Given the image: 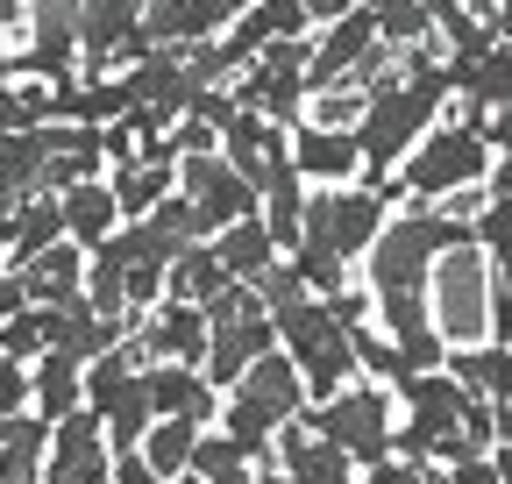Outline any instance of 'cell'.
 <instances>
[{
	"instance_id": "ee69618b",
	"label": "cell",
	"mask_w": 512,
	"mask_h": 484,
	"mask_svg": "<svg viewBox=\"0 0 512 484\" xmlns=\"http://www.w3.org/2000/svg\"><path fill=\"white\" fill-rule=\"evenodd\" d=\"M256 484H292V477H285L278 463H256Z\"/></svg>"
},
{
	"instance_id": "d6986e66",
	"label": "cell",
	"mask_w": 512,
	"mask_h": 484,
	"mask_svg": "<svg viewBox=\"0 0 512 484\" xmlns=\"http://www.w3.org/2000/svg\"><path fill=\"white\" fill-rule=\"evenodd\" d=\"M228 392H242L249 406H264V413H278V420H299L306 413V385H299V363L285 356V349H264L249 363V371L228 385Z\"/></svg>"
},
{
	"instance_id": "bcb514c9",
	"label": "cell",
	"mask_w": 512,
	"mask_h": 484,
	"mask_svg": "<svg viewBox=\"0 0 512 484\" xmlns=\"http://www.w3.org/2000/svg\"><path fill=\"white\" fill-rule=\"evenodd\" d=\"M221 8H228V15H242V8H249V0H221Z\"/></svg>"
},
{
	"instance_id": "5b68a950",
	"label": "cell",
	"mask_w": 512,
	"mask_h": 484,
	"mask_svg": "<svg viewBox=\"0 0 512 484\" xmlns=\"http://www.w3.org/2000/svg\"><path fill=\"white\" fill-rule=\"evenodd\" d=\"M384 178H356V186H313L306 193V228L299 242H320V250H335L342 264H363V250L377 242V228L392 221V193H377Z\"/></svg>"
},
{
	"instance_id": "603a6c76",
	"label": "cell",
	"mask_w": 512,
	"mask_h": 484,
	"mask_svg": "<svg viewBox=\"0 0 512 484\" xmlns=\"http://www.w3.org/2000/svg\"><path fill=\"white\" fill-rule=\"evenodd\" d=\"M448 378H456L470 399H505L512 406V349L505 342H477V349H448L441 363Z\"/></svg>"
},
{
	"instance_id": "4dcf8cb0",
	"label": "cell",
	"mask_w": 512,
	"mask_h": 484,
	"mask_svg": "<svg viewBox=\"0 0 512 484\" xmlns=\"http://www.w3.org/2000/svg\"><path fill=\"white\" fill-rule=\"evenodd\" d=\"M50 349V328H43V307H15L8 321H0V356H15V363H36Z\"/></svg>"
},
{
	"instance_id": "ffe728a7",
	"label": "cell",
	"mask_w": 512,
	"mask_h": 484,
	"mask_svg": "<svg viewBox=\"0 0 512 484\" xmlns=\"http://www.w3.org/2000/svg\"><path fill=\"white\" fill-rule=\"evenodd\" d=\"M392 399H399V420H413V428H456L463 406H470V392L448 371H420V378L392 385Z\"/></svg>"
},
{
	"instance_id": "7bdbcfd3",
	"label": "cell",
	"mask_w": 512,
	"mask_h": 484,
	"mask_svg": "<svg viewBox=\"0 0 512 484\" xmlns=\"http://www.w3.org/2000/svg\"><path fill=\"white\" fill-rule=\"evenodd\" d=\"M15 207H22V193H8V186H0V235H8V221H15Z\"/></svg>"
},
{
	"instance_id": "b9f144b4",
	"label": "cell",
	"mask_w": 512,
	"mask_h": 484,
	"mask_svg": "<svg viewBox=\"0 0 512 484\" xmlns=\"http://www.w3.org/2000/svg\"><path fill=\"white\" fill-rule=\"evenodd\" d=\"M207 484H256V463H235V470H221V477H207Z\"/></svg>"
},
{
	"instance_id": "1f68e13d",
	"label": "cell",
	"mask_w": 512,
	"mask_h": 484,
	"mask_svg": "<svg viewBox=\"0 0 512 484\" xmlns=\"http://www.w3.org/2000/svg\"><path fill=\"white\" fill-rule=\"evenodd\" d=\"M235 463H242V449H235L221 428H200V442H192V463H185V477H200V484H207V477H221V470H235Z\"/></svg>"
},
{
	"instance_id": "8992f818",
	"label": "cell",
	"mask_w": 512,
	"mask_h": 484,
	"mask_svg": "<svg viewBox=\"0 0 512 484\" xmlns=\"http://www.w3.org/2000/svg\"><path fill=\"white\" fill-rule=\"evenodd\" d=\"M299 420L320 442H335L356 470L384 463V456H392V435H399V413H392V392H384V385H342L328 399H313Z\"/></svg>"
},
{
	"instance_id": "2e32d148",
	"label": "cell",
	"mask_w": 512,
	"mask_h": 484,
	"mask_svg": "<svg viewBox=\"0 0 512 484\" xmlns=\"http://www.w3.org/2000/svg\"><path fill=\"white\" fill-rule=\"evenodd\" d=\"M136 342H143L150 363H200L207 356V314L185 307V299H157L136 328Z\"/></svg>"
},
{
	"instance_id": "d4e9b609",
	"label": "cell",
	"mask_w": 512,
	"mask_h": 484,
	"mask_svg": "<svg viewBox=\"0 0 512 484\" xmlns=\"http://www.w3.org/2000/svg\"><path fill=\"white\" fill-rule=\"evenodd\" d=\"M207 242H214V257H221V271H228L235 285H256V278L278 264V242L264 235V221H256V214H249V221H228V228L207 235Z\"/></svg>"
},
{
	"instance_id": "6da1fadb",
	"label": "cell",
	"mask_w": 512,
	"mask_h": 484,
	"mask_svg": "<svg viewBox=\"0 0 512 484\" xmlns=\"http://www.w3.org/2000/svg\"><path fill=\"white\" fill-rule=\"evenodd\" d=\"M448 57H427L413 50V65L399 79H384L363 93V114H356V150H363V178H392L406 164V150L448 114Z\"/></svg>"
},
{
	"instance_id": "ba28073f",
	"label": "cell",
	"mask_w": 512,
	"mask_h": 484,
	"mask_svg": "<svg viewBox=\"0 0 512 484\" xmlns=\"http://www.w3.org/2000/svg\"><path fill=\"white\" fill-rule=\"evenodd\" d=\"M79 15V72H128L136 57L150 50L143 43V0H72Z\"/></svg>"
},
{
	"instance_id": "8d00e7d4",
	"label": "cell",
	"mask_w": 512,
	"mask_h": 484,
	"mask_svg": "<svg viewBox=\"0 0 512 484\" xmlns=\"http://www.w3.org/2000/svg\"><path fill=\"white\" fill-rule=\"evenodd\" d=\"M477 136L491 143V157H505V150H512V107H491V114L477 121Z\"/></svg>"
},
{
	"instance_id": "83f0119b",
	"label": "cell",
	"mask_w": 512,
	"mask_h": 484,
	"mask_svg": "<svg viewBox=\"0 0 512 484\" xmlns=\"http://www.w3.org/2000/svg\"><path fill=\"white\" fill-rule=\"evenodd\" d=\"M221 285H228V271L214 257V242H185V250L164 264V299H185V307H207Z\"/></svg>"
},
{
	"instance_id": "7c38bea8",
	"label": "cell",
	"mask_w": 512,
	"mask_h": 484,
	"mask_svg": "<svg viewBox=\"0 0 512 484\" xmlns=\"http://www.w3.org/2000/svg\"><path fill=\"white\" fill-rule=\"evenodd\" d=\"M114 470V449H107V428L93 406H72L64 420H50V463L43 477H72V484H107Z\"/></svg>"
},
{
	"instance_id": "9c48e42d",
	"label": "cell",
	"mask_w": 512,
	"mask_h": 484,
	"mask_svg": "<svg viewBox=\"0 0 512 484\" xmlns=\"http://www.w3.org/2000/svg\"><path fill=\"white\" fill-rule=\"evenodd\" d=\"M178 193L192 200L207 235H221L228 221H249L256 214V186H242L235 164L221 150H200V157H178Z\"/></svg>"
},
{
	"instance_id": "c3c4849f",
	"label": "cell",
	"mask_w": 512,
	"mask_h": 484,
	"mask_svg": "<svg viewBox=\"0 0 512 484\" xmlns=\"http://www.w3.org/2000/svg\"><path fill=\"white\" fill-rule=\"evenodd\" d=\"M434 484H448V477H434Z\"/></svg>"
},
{
	"instance_id": "277c9868",
	"label": "cell",
	"mask_w": 512,
	"mask_h": 484,
	"mask_svg": "<svg viewBox=\"0 0 512 484\" xmlns=\"http://www.w3.org/2000/svg\"><path fill=\"white\" fill-rule=\"evenodd\" d=\"M491 171V143L477 136V121H434V129L406 150V164L392 171V186L413 200V207H441L456 186H484Z\"/></svg>"
},
{
	"instance_id": "836d02e7",
	"label": "cell",
	"mask_w": 512,
	"mask_h": 484,
	"mask_svg": "<svg viewBox=\"0 0 512 484\" xmlns=\"http://www.w3.org/2000/svg\"><path fill=\"white\" fill-rule=\"evenodd\" d=\"M441 470L434 463H406V456H384V463H363L356 484H434Z\"/></svg>"
},
{
	"instance_id": "e0dca14e",
	"label": "cell",
	"mask_w": 512,
	"mask_h": 484,
	"mask_svg": "<svg viewBox=\"0 0 512 484\" xmlns=\"http://www.w3.org/2000/svg\"><path fill=\"white\" fill-rule=\"evenodd\" d=\"M271 463H278L292 484H356V463H349L335 442H320L306 420H285V428H278Z\"/></svg>"
},
{
	"instance_id": "e575fe53",
	"label": "cell",
	"mask_w": 512,
	"mask_h": 484,
	"mask_svg": "<svg viewBox=\"0 0 512 484\" xmlns=\"http://www.w3.org/2000/svg\"><path fill=\"white\" fill-rule=\"evenodd\" d=\"M8 413H29V363L0 356V420Z\"/></svg>"
},
{
	"instance_id": "5bb4252c",
	"label": "cell",
	"mask_w": 512,
	"mask_h": 484,
	"mask_svg": "<svg viewBox=\"0 0 512 484\" xmlns=\"http://www.w3.org/2000/svg\"><path fill=\"white\" fill-rule=\"evenodd\" d=\"M143 385H150L157 420H200V428H214L221 392L200 378V363H143Z\"/></svg>"
},
{
	"instance_id": "60d3db41",
	"label": "cell",
	"mask_w": 512,
	"mask_h": 484,
	"mask_svg": "<svg viewBox=\"0 0 512 484\" xmlns=\"http://www.w3.org/2000/svg\"><path fill=\"white\" fill-rule=\"evenodd\" d=\"M491 36L512 43V0H498V8H491Z\"/></svg>"
},
{
	"instance_id": "cb8c5ba5",
	"label": "cell",
	"mask_w": 512,
	"mask_h": 484,
	"mask_svg": "<svg viewBox=\"0 0 512 484\" xmlns=\"http://www.w3.org/2000/svg\"><path fill=\"white\" fill-rule=\"evenodd\" d=\"M107 186H114L121 221H143V214L178 186V164H157V157H121V164L107 171Z\"/></svg>"
},
{
	"instance_id": "7a4b0ae2",
	"label": "cell",
	"mask_w": 512,
	"mask_h": 484,
	"mask_svg": "<svg viewBox=\"0 0 512 484\" xmlns=\"http://www.w3.org/2000/svg\"><path fill=\"white\" fill-rule=\"evenodd\" d=\"M448 250H470V214L463 207H406L377 228L363 250L370 292H434V271Z\"/></svg>"
},
{
	"instance_id": "44dd1931",
	"label": "cell",
	"mask_w": 512,
	"mask_h": 484,
	"mask_svg": "<svg viewBox=\"0 0 512 484\" xmlns=\"http://www.w3.org/2000/svg\"><path fill=\"white\" fill-rule=\"evenodd\" d=\"M43 463H50V420L8 413L0 420V484H43Z\"/></svg>"
},
{
	"instance_id": "30bf717a",
	"label": "cell",
	"mask_w": 512,
	"mask_h": 484,
	"mask_svg": "<svg viewBox=\"0 0 512 484\" xmlns=\"http://www.w3.org/2000/svg\"><path fill=\"white\" fill-rule=\"evenodd\" d=\"M221 157L235 164V178L242 186H278V178H299L292 171V157H285V121H271V114H249V107H235L228 114V129H221Z\"/></svg>"
},
{
	"instance_id": "7402d4cb",
	"label": "cell",
	"mask_w": 512,
	"mask_h": 484,
	"mask_svg": "<svg viewBox=\"0 0 512 484\" xmlns=\"http://www.w3.org/2000/svg\"><path fill=\"white\" fill-rule=\"evenodd\" d=\"M15 278H22L29 307H50V299L86 285V250H79V242H50V250H36L29 264H15Z\"/></svg>"
},
{
	"instance_id": "74e56055",
	"label": "cell",
	"mask_w": 512,
	"mask_h": 484,
	"mask_svg": "<svg viewBox=\"0 0 512 484\" xmlns=\"http://www.w3.org/2000/svg\"><path fill=\"white\" fill-rule=\"evenodd\" d=\"M107 484H164V477H157L136 449H121V456H114V470H107Z\"/></svg>"
},
{
	"instance_id": "ac0fdd59",
	"label": "cell",
	"mask_w": 512,
	"mask_h": 484,
	"mask_svg": "<svg viewBox=\"0 0 512 484\" xmlns=\"http://www.w3.org/2000/svg\"><path fill=\"white\" fill-rule=\"evenodd\" d=\"M57 214H64V242L100 250V242L121 228V207H114L107 171H100V178H79V186H64V193H57Z\"/></svg>"
},
{
	"instance_id": "f1b7e54d",
	"label": "cell",
	"mask_w": 512,
	"mask_h": 484,
	"mask_svg": "<svg viewBox=\"0 0 512 484\" xmlns=\"http://www.w3.org/2000/svg\"><path fill=\"white\" fill-rule=\"evenodd\" d=\"M192 442H200V420H150V435L136 442V456L171 484V477H185V463H192Z\"/></svg>"
},
{
	"instance_id": "484cf974",
	"label": "cell",
	"mask_w": 512,
	"mask_h": 484,
	"mask_svg": "<svg viewBox=\"0 0 512 484\" xmlns=\"http://www.w3.org/2000/svg\"><path fill=\"white\" fill-rule=\"evenodd\" d=\"M50 242H64V214H57V193H22L8 235H0V250H8V271L29 264L36 250H50Z\"/></svg>"
},
{
	"instance_id": "4fadbf2b",
	"label": "cell",
	"mask_w": 512,
	"mask_h": 484,
	"mask_svg": "<svg viewBox=\"0 0 512 484\" xmlns=\"http://www.w3.org/2000/svg\"><path fill=\"white\" fill-rule=\"evenodd\" d=\"M235 15L221 0H143V43L150 50H192V43H214Z\"/></svg>"
},
{
	"instance_id": "9a60e30c",
	"label": "cell",
	"mask_w": 512,
	"mask_h": 484,
	"mask_svg": "<svg viewBox=\"0 0 512 484\" xmlns=\"http://www.w3.org/2000/svg\"><path fill=\"white\" fill-rule=\"evenodd\" d=\"M285 36H313V22H306L299 0H249V8L221 29V50H228V65L242 72L264 43H285Z\"/></svg>"
},
{
	"instance_id": "3957f363",
	"label": "cell",
	"mask_w": 512,
	"mask_h": 484,
	"mask_svg": "<svg viewBox=\"0 0 512 484\" xmlns=\"http://www.w3.org/2000/svg\"><path fill=\"white\" fill-rule=\"evenodd\" d=\"M271 328H278V349L299 363V385H306V406L328 399L356 378V342L349 328L335 321L328 299L313 292H292V299H271Z\"/></svg>"
},
{
	"instance_id": "52a82bcc",
	"label": "cell",
	"mask_w": 512,
	"mask_h": 484,
	"mask_svg": "<svg viewBox=\"0 0 512 484\" xmlns=\"http://www.w3.org/2000/svg\"><path fill=\"white\" fill-rule=\"evenodd\" d=\"M306 57H313V36H285V43H264L249 65L228 79L235 107L249 114H271V121H299L306 114Z\"/></svg>"
},
{
	"instance_id": "d590c367",
	"label": "cell",
	"mask_w": 512,
	"mask_h": 484,
	"mask_svg": "<svg viewBox=\"0 0 512 484\" xmlns=\"http://www.w3.org/2000/svg\"><path fill=\"white\" fill-rule=\"evenodd\" d=\"M441 477H448V484H505V477H498V463H491V456H456V463H448V470H441Z\"/></svg>"
},
{
	"instance_id": "ab89813d",
	"label": "cell",
	"mask_w": 512,
	"mask_h": 484,
	"mask_svg": "<svg viewBox=\"0 0 512 484\" xmlns=\"http://www.w3.org/2000/svg\"><path fill=\"white\" fill-rule=\"evenodd\" d=\"M15 307H29V299H22V278H15L8 264H0V321H8Z\"/></svg>"
},
{
	"instance_id": "d6a6232c",
	"label": "cell",
	"mask_w": 512,
	"mask_h": 484,
	"mask_svg": "<svg viewBox=\"0 0 512 484\" xmlns=\"http://www.w3.org/2000/svg\"><path fill=\"white\" fill-rule=\"evenodd\" d=\"M484 328H491L484 342H505L512 349V285L505 278H484Z\"/></svg>"
},
{
	"instance_id": "4316f807",
	"label": "cell",
	"mask_w": 512,
	"mask_h": 484,
	"mask_svg": "<svg viewBox=\"0 0 512 484\" xmlns=\"http://www.w3.org/2000/svg\"><path fill=\"white\" fill-rule=\"evenodd\" d=\"M72 406H86V371L43 349V356L29 363V413H43V420H64Z\"/></svg>"
},
{
	"instance_id": "8fae6325",
	"label": "cell",
	"mask_w": 512,
	"mask_h": 484,
	"mask_svg": "<svg viewBox=\"0 0 512 484\" xmlns=\"http://www.w3.org/2000/svg\"><path fill=\"white\" fill-rule=\"evenodd\" d=\"M285 157L306 186H356L363 178V150L356 129H320V121H285Z\"/></svg>"
},
{
	"instance_id": "f546056e",
	"label": "cell",
	"mask_w": 512,
	"mask_h": 484,
	"mask_svg": "<svg viewBox=\"0 0 512 484\" xmlns=\"http://www.w3.org/2000/svg\"><path fill=\"white\" fill-rule=\"evenodd\" d=\"M392 356H399V378H392V385H406V378H420V371H441V363H448V335H441V328L392 335Z\"/></svg>"
},
{
	"instance_id": "7dc6e473",
	"label": "cell",
	"mask_w": 512,
	"mask_h": 484,
	"mask_svg": "<svg viewBox=\"0 0 512 484\" xmlns=\"http://www.w3.org/2000/svg\"><path fill=\"white\" fill-rule=\"evenodd\" d=\"M171 484H200V477H171Z\"/></svg>"
},
{
	"instance_id": "f35d334b",
	"label": "cell",
	"mask_w": 512,
	"mask_h": 484,
	"mask_svg": "<svg viewBox=\"0 0 512 484\" xmlns=\"http://www.w3.org/2000/svg\"><path fill=\"white\" fill-rule=\"evenodd\" d=\"M484 200H512V150L491 157V171H484Z\"/></svg>"
},
{
	"instance_id": "f6af8a7d",
	"label": "cell",
	"mask_w": 512,
	"mask_h": 484,
	"mask_svg": "<svg viewBox=\"0 0 512 484\" xmlns=\"http://www.w3.org/2000/svg\"><path fill=\"white\" fill-rule=\"evenodd\" d=\"M0 79H15V50L8 43H0Z\"/></svg>"
}]
</instances>
